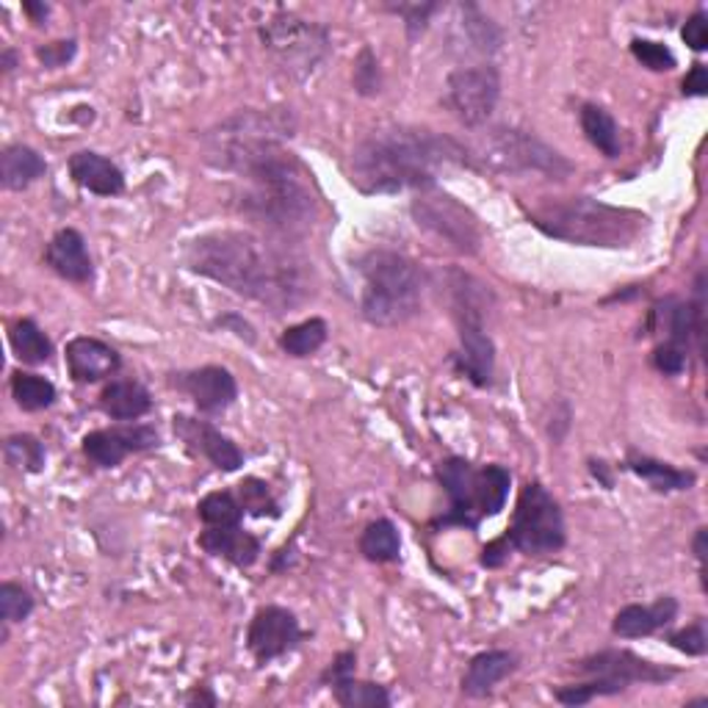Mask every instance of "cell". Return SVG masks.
<instances>
[{"label":"cell","instance_id":"obj_30","mask_svg":"<svg viewBox=\"0 0 708 708\" xmlns=\"http://www.w3.org/2000/svg\"><path fill=\"white\" fill-rule=\"evenodd\" d=\"M509 484H512V473L504 465L479 468V512H482V518H493V515L502 512L509 496Z\"/></svg>","mask_w":708,"mask_h":708},{"label":"cell","instance_id":"obj_2","mask_svg":"<svg viewBox=\"0 0 708 708\" xmlns=\"http://www.w3.org/2000/svg\"><path fill=\"white\" fill-rule=\"evenodd\" d=\"M473 166V155L455 139L413 125L374 130L352 153V184L363 194L435 189L449 166Z\"/></svg>","mask_w":708,"mask_h":708},{"label":"cell","instance_id":"obj_17","mask_svg":"<svg viewBox=\"0 0 708 708\" xmlns=\"http://www.w3.org/2000/svg\"><path fill=\"white\" fill-rule=\"evenodd\" d=\"M64 357L72 379L83 385L108 379L111 374L119 371V366H122L117 349L108 346L106 341H97V338H88V335L72 338V341L67 343Z\"/></svg>","mask_w":708,"mask_h":708},{"label":"cell","instance_id":"obj_16","mask_svg":"<svg viewBox=\"0 0 708 708\" xmlns=\"http://www.w3.org/2000/svg\"><path fill=\"white\" fill-rule=\"evenodd\" d=\"M460 330V352L455 363L462 377L471 379L476 388H487L496 371V343L484 332L482 321H457Z\"/></svg>","mask_w":708,"mask_h":708},{"label":"cell","instance_id":"obj_34","mask_svg":"<svg viewBox=\"0 0 708 708\" xmlns=\"http://www.w3.org/2000/svg\"><path fill=\"white\" fill-rule=\"evenodd\" d=\"M626 689L628 686L620 684V681L601 678V675H590V681H585V684H570V686H562V689H556L554 697L562 703V706H587V703H592L595 697H612V695H620V692H626Z\"/></svg>","mask_w":708,"mask_h":708},{"label":"cell","instance_id":"obj_36","mask_svg":"<svg viewBox=\"0 0 708 708\" xmlns=\"http://www.w3.org/2000/svg\"><path fill=\"white\" fill-rule=\"evenodd\" d=\"M462 34L471 42V48L476 54H496L502 45V34L493 25V20L484 17L476 7H462Z\"/></svg>","mask_w":708,"mask_h":708},{"label":"cell","instance_id":"obj_47","mask_svg":"<svg viewBox=\"0 0 708 708\" xmlns=\"http://www.w3.org/2000/svg\"><path fill=\"white\" fill-rule=\"evenodd\" d=\"M354 664H357L354 650H343V653L335 656V661H332L330 668H327V673L321 675V681H324V684H335V681L349 678V675H354Z\"/></svg>","mask_w":708,"mask_h":708},{"label":"cell","instance_id":"obj_54","mask_svg":"<svg viewBox=\"0 0 708 708\" xmlns=\"http://www.w3.org/2000/svg\"><path fill=\"white\" fill-rule=\"evenodd\" d=\"M0 67H3V72H12L14 67H17V54H14L12 48L3 50V56H0Z\"/></svg>","mask_w":708,"mask_h":708},{"label":"cell","instance_id":"obj_24","mask_svg":"<svg viewBox=\"0 0 708 708\" xmlns=\"http://www.w3.org/2000/svg\"><path fill=\"white\" fill-rule=\"evenodd\" d=\"M101 410L114 421H137L153 410V399L137 379H114L103 388Z\"/></svg>","mask_w":708,"mask_h":708},{"label":"cell","instance_id":"obj_10","mask_svg":"<svg viewBox=\"0 0 708 708\" xmlns=\"http://www.w3.org/2000/svg\"><path fill=\"white\" fill-rule=\"evenodd\" d=\"M437 482L449 496V512L437 520V526H462L476 529L482 512H479V468L465 457H449L437 465Z\"/></svg>","mask_w":708,"mask_h":708},{"label":"cell","instance_id":"obj_15","mask_svg":"<svg viewBox=\"0 0 708 708\" xmlns=\"http://www.w3.org/2000/svg\"><path fill=\"white\" fill-rule=\"evenodd\" d=\"M175 385L191 396V402L197 404L200 413L208 415L225 413L238 399L236 377L222 366H202L194 371L177 374Z\"/></svg>","mask_w":708,"mask_h":708},{"label":"cell","instance_id":"obj_45","mask_svg":"<svg viewBox=\"0 0 708 708\" xmlns=\"http://www.w3.org/2000/svg\"><path fill=\"white\" fill-rule=\"evenodd\" d=\"M75 39L67 42H54V45H45V48H36V59L42 61L45 67L56 70V67H64L67 61H72L75 56Z\"/></svg>","mask_w":708,"mask_h":708},{"label":"cell","instance_id":"obj_18","mask_svg":"<svg viewBox=\"0 0 708 708\" xmlns=\"http://www.w3.org/2000/svg\"><path fill=\"white\" fill-rule=\"evenodd\" d=\"M446 296H449V307L455 321H482L491 316L496 296H493L491 285H484L482 280L473 274L451 269L446 274Z\"/></svg>","mask_w":708,"mask_h":708},{"label":"cell","instance_id":"obj_27","mask_svg":"<svg viewBox=\"0 0 708 708\" xmlns=\"http://www.w3.org/2000/svg\"><path fill=\"white\" fill-rule=\"evenodd\" d=\"M581 130H585V137L590 139L592 148L601 150L606 158H617L620 150H623V142H620V128L614 122L612 114L606 111L603 106H595V103H587L581 106Z\"/></svg>","mask_w":708,"mask_h":708},{"label":"cell","instance_id":"obj_3","mask_svg":"<svg viewBox=\"0 0 708 708\" xmlns=\"http://www.w3.org/2000/svg\"><path fill=\"white\" fill-rule=\"evenodd\" d=\"M529 219L531 225L551 238L606 249L632 247V241H637L639 233L645 231V222H648L639 211L606 205V202L590 200V197L540 202L538 208H531Z\"/></svg>","mask_w":708,"mask_h":708},{"label":"cell","instance_id":"obj_5","mask_svg":"<svg viewBox=\"0 0 708 708\" xmlns=\"http://www.w3.org/2000/svg\"><path fill=\"white\" fill-rule=\"evenodd\" d=\"M476 158H482L484 166L504 172V175H543L551 180H565L573 172V164L543 142L540 137L529 133V130L509 128V125H498L491 128L482 137L476 150Z\"/></svg>","mask_w":708,"mask_h":708},{"label":"cell","instance_id":"obj_49","mask_svg":"<svg viewBox=\"0 0 708 708\" xmlns=\"http://www.w3.org/2000/svg\"><path fill=\"white\" fill-rule=\"evenodd\" d=\"M509 551H512V545H509L507 538L493 540L491 545H484V551H482V565L484 567H502L504 562L509 559Z\"/></svg>","mask_w":708,"mask_h":708},{"label":"cell","instance_id":"obj_7","mask_svg":"<svg viewBox=\"0 0 708 708\" xmlns=\"http://www.w3.org/2000/svg\"><path fill=\"white\" fill-rule=\"evenodd\" d=\"M415 225L421 231L432 233L440 238L446 247H451L460 255H476L482 249V227L479 219L468 211L462 202H457L451 194L442 191H418V197L410 205Z\"/></svg>","mask_w":708,"mask_h":708},{"label":"cell","instance_id":"obj_22","mask_svg":"<svg viewBox=\"0 0 708 708\" xmlns=\"http://www.w3.org/2000/svg\"><path fill=\"white\" fill-rule=\"evenodd\" d=\"M515 670H518V656L512 650H482L468 661V670L462 675V695L487 697Z\"/></svg>","mask_w":708,"mask_h":708},{"label":"cell","instance_id":"obj_38","mask_svg":"<svg viewBox=\"0 0 708 708\" xmlns=\"http://www.w3.org/2000/svg\"><path fill=\"white\" fill-rule=\"evenodd\" d=\"M238 493H241L238 502H241V507L249 515H255V518H266V515L269 518H280V504L266 482H260V479H244L238 484Z\"/></svg>","mask_w":708,"mask_h":708},{"label":"cell","instance_id":"obj_11","mask_svg":"<svg viewBox=\"0 0 708 708\" xmlns=\"http://www.w3.org/2000/svg\"><path fill=\"white\" fill-rule=\"evenodd\" d=\"M302 642L299 620L285 606H260L247 632V648L258 664L291 653Z\"/></svg>","mask_w":708,"mask_h":708},{"label":"cell","instance_id":"obj_44","mask_svg":"<svg viewBox=\"0 0 708 708\" xmlns=\"http://www.w3.org/2000/svg\"><path fill=\"white\" fill-rule=\"evenodd\" d=\"M440 3H413V7H393L396 14H402L404 25H408L410 39H415L418 34H424L426 23L435 12H440Z\"/></svg>","mask_w":708,"mask_h":708},{"label":"cell","instance_id":"obj_4","mask_svg":"<svg viewBox=\"0 0 708 708\" xmlns=\"http://www.w3.org/2000/svg\"><path fill=\"white\" fill-rule=\"evenodd\" d=\"M363 278L361 314L374 327H399L421 314L424 274L408 255L371 249L357 260Z\"/></svg>","mask_w":708,"mask_h":708},{"label":"cell","instance_id":"obj_43","mask_svg":"<svg viewBox=\"0 0 708 708\" xmlns=\"http://www.w3.org/2000/svg\"><path fill=\"white\" fill-rule=\"evenodd\" d=\"M686 352H689V349L678 346V343H661L653 352V366L659 368L661 374H668V377H678L686 368Z\"/></svg>","mask_w":708,"mask_h":708},{"label":"cell","instance_id":"obj_31","mask_svg":"<svg viewBox=\"0 0 708 708\" xmlns=\"http://www.w3.org/2000/svg\"><path fill=\"white\" fill-rule=\"evenodd\" d=\"M332 695L343 708H388L390 695L382 684H371V681H357L354 675L335 681Z\"/></svg>","mask_w":708,"mask_h":708},{"label":"cell","instance_id":"obj_13","mask_svg":"<svg viewBox=\"0 0 708 708\" xmlns=\"http://www.w3.org/2000/svg\"><path fill=\"white\" fill-rule=\"evenodd\" d=\"M155 446H158V432L150 424L97 429L83 437V455L101 468H117L122 465L125 457L150 451Z\"/></svg>","mask_w":708,"mask_h":708},{"label":"cell","instance_id":"obj_39","mask_svg":"<svg viewBox=\"0 0 708 708\" xmlns=\"http://www.w3.org/2000/svg\"><path fill=\"white\" fill-rule=\"evenodd\" d=\"M34 612V598L25 587L14 585V581H3L0 585V617L3 623H23L28 614Z\"/></svg>","mask_w":708,"mask_h":708},{"label":"cell","instance_id":"obj_23","mask_svg":"<svg viewBox=\"0 0 708 708\" xmlns=\"http://www.w3.org/2000/svg\"><path fill=\"white\" fill-rule=\"evenodd\" d=\"M200 548L236 567H252L260 556L258 538H252L241 526H211L200 534Z\"/></svg>","mask_w":708,"mask_h":708},{"label":"cell","instance_id":"obj_35","mask_svg":"<svg viewBox=\"0 0 708 708\" xmlns=\"http://www.w3.org/2000/svg\"><path fill=\"white\" fill-rule=\"evenodd\" d=\"M200 520L208 526H238L241 523L244 507L233 493L216 491L208 493L200 504H197Z\"/></svg>","mask_w":708,"mask_h":708},{"label":"cell","instance_id":"obj_25","mask_svg":"<svg viewBox=\"0 0 708 708\" xmlns=\"http://www.w3.org/2000/svg\"><path fill=\"white\" fill-rule=\"evenodd\" d=\"M45 169H48L45 158L28 144H9L0 155V180H3V189L9 191L28 189L45 175Z\"/></svg>","mask_w":708,"mask_h":708},{"label":"cell","instance_id":"obj_55","mask_svg":"<svg viewBox=\"0 0 708 708\" xmlns=\"http://www.w3.org/2000/svg\"><path fill=\"white\" fill-rule=\"evenodd\" d=\"M590 468H592V473H595V476L601 479L603 484H606V487H612V479H609V473H606V468H603V462H590Z\"/></svg>","mask_w":708,"mask_h":708},{"label":"cell","instance_id":"obj_29","mask_svg":"<svg viewBox=\"0 0 708 708\" xmlns=\"http://www.w3.org/2000/svg\"><path fill=\"white\" fill-rule=\"evenodd\" d=\"M9 341H12L14 354L20 361L28 363V366H39V363H48V357L54 354V346H50V338L39 330V324L31 319L14 321L12 330H9Z\"/></svg>","mask_w":708,"mask_h":708},{"label":"cell","instance_id":"obj_26","mask_svg":"<svg viewBox=\"0 0 708 708\" xmlns=\"http://www.w3.org/2000/svg\"><path fill=\"white\" fill-rule=\"evenodd\" d=\"M626 465L628 471L637 473L639 479H645L656 493L689 491L692 484H695V473L692 471H681V468H673L670 462L653 460V457L637 455V451L628 455Z\"/></svg>","mask_w":708,"mask_h":708},{"label":"cell","instance_id":"obj_20","mask_svg":"<svg viewBox=\"0 0 708 708\" xmlns=\"http://www.w3.org/2000/svg\"><path fill=\"white\" fill-rule=\"evenodd\" d=\"M675 617H678V601L673 595H664L659 601L648 603V606L632 603V606L620 609L612 623V632L623 639L650 637V634L668 628Z\"/></svg>","mask_w":708,"mask_h":708},{"label":"cell","instance_id":"obj_52","mask_svg":"<svg viewBox=\"0 0 708 708\" xmlns=\"http://www.w3.org/2000/svg\"><path fill=\"white\" fill-rule=\"evenodd\" d=\"M23 9L31 14V20H34V23H45V17H48V12H50L45 3H31V0L28 3H23Z\"/></svg>","mask_w":708,"mask_h":708},{"label":"cell","instance_id":"obj_46","mask_svg":"<svg viewBox=\"0 0 708 708\" xmlns=\"http://www.w3.org/2000/svg\"><path fill=\"white\" fill-rule=\"evenodd\" d=\"M681 36H684V42L689 45L692 50H706L708 48V17L706 12H695L689 20H686L684 31H681Z\"/></svg>","mask_w":708,"mask_h":708},{"label":"cell","instance_id":"obj_33","mask_svg":"<svg viewBox=\"0 0 708 708\" xmlns=\"http://www.w3.org/2000/svg\"><path fill=\"white\" fill-rule=\"evenodd\" d=\"M12 396L25 413H39L56 402V385L39 374L17 371L12 377Z\"/></svg>","mask_w":708,"mask_h":708},{"label":"cell","instance_id":"obj_51","mask_svg":"<svg viewBox=\"0 0 708 708\" xmlns=\"http://www.w3.org/2000/svg\"><path fill=\"white\" fill-rule=\"evenodd\" d=\"M186 703H191V706H216V697L208 692V686H197V689L186 697Z\"/></svg>","mask_w":708,"mask_h":708},{"label":"cell","instance_id":"obj_28","mask_svg":"<svg viewBox=\"0 0 708 708\" xmlns=\"http://www.w3.org/2000/svg\"><path fill=\"white\" fill-rule=\"evenodd\" d=\"M361 554L368 562H377V565L399 559V554H402V538H399V529L393 526V520L379 518L366 526L361 538Z\"/></svg>","mask_w":708,"mask_h":708},{"label":"cell","instance_id":"obj_37","mask_svg":"<svg viewBox=\"0 0 708 708\" xmlns=\"http://www.w3.org/2000/svg\"><path fill=\"white\" fill-rule=\"evenodd\" d=\"M7 462L23 473H39L45 468V446L34 435H12L3 446Z\"/></svg>","mask_w":708,"mask_h":708},{"label":"cell","instance_id":"obj_41","mask_svg":"<svg viewBox=\"0 0 708 708\" xmlns=\"http://www.w3.org/2000/svg\"><path fill=\"white\" fill-rule=\"evenodd\" d=\"M632 54L634 59L639 61L642 67L653 72H670L675 67V56L668 45H661V42L653 39H634L632 42Z\"/></svg>","mask_w":708,"mask_h":708},{"label":"cell","instance_id":"obj_6","mask_svg":"<svg viewBox=\"0 0 708 708\" xmlns=\"http://www.w3.org/2000/svg\"><path fill=\"white\" fill-rule=\"evenodd\" d=\"M507 540L512 551L529 556L554 554L565 545V515L559 502L540 482H529L520 491Z\"/></svg>","mask_w":708,"mask_h":708},{"label":"cell","instance_id":"obj_53","mask_svg":"<svg viewBox=\"0 0 708 708\" xmlns=\"http://www.w3.org/2000/svg\"><path fill=\"white\" fill-rule=\"evenodd\" d=\"M706 534L708 531L706 529H697V534H695V543H692V548H695V556H697V562H706Z\"/></svg>","mask_w":708,"mask_h":708},{"label":"cell","instance_id":"obj_32","mask_svg":"<svg viewBox=\"0 0 708 708\" xmlns=\"http://www.w3.org/2000/svg\"><path fill=\"white\" fill-rule=\"evenodd\" d=\"M327 335H330V327H327L324 319H307L302 324L288 327L280 335V349L291 357H310V354L324 346Z\"/></svg>","mask_w":708,"mask_h":708},{"label":"cell","instance_id":"obj_40","mask_svg":"<svg viewBox=\"0 0 708 708\" xmlns=\"http://www.w3.org/2000/svg\"><path fill=\"white\" fill-rule=\"evenodd\" d=\"M354 88L357 95L374 97L382 88V75H379V61L371 48H363L361 56L354 59Z\"/></svg>","mask_w":708,"mask_h":708},{"label":"cell","instance_id":"obj_14","mask_svg":"<svg viewBox=\"0 0 708 708\" xmlns=\"http://www.w3.org/2000/svg\"><path fill=\"white\" fill-rule=\"evenodd\" d=\"M172 426H175V435L186 442V449L205 457L219 471L233 473L244 465L241 449L208 421L191 418V415H175Z\"/></svg>","mask_w":708,"mask_h":708},{"label":"cell","instance_id":"obj_48","mask_svg":"<svg viewBox=\"0 0 708 708\" xmlns=\"http://www.w3.org/2000/svg\"><path fill=\"white\" fill-rule=\"evenodd\" d=\"M684 95L703 97L708 95V70L706 64H695L684 78Z\"/></svg>","mask_w":708,"mask_h":708},{"label":"cell","instance_id":"obj_42","mask_svg":"<svg viewBox=\"0 0 708 708\" xmlns=\"http://www.w3.org/2000/svg\"><path fill=\"white\" fill-rule=\"evenodd\" d=\"M670 645L675 650L686 656H703L708 650V634H706V620H697L692 626L681 628V632L670 634Z\"/></svg>","mask_w":708,"mask_h":708},{"label":"cell","instance_id":"obj_1","mask_svg":"<svg viewBox=\"0 0 708 708\" xmlns=\"http://www.w3.org/2000/svg\"><path fill=\"white\" fill-rule=\"evenodd\" d=\"M184 258L194 274L225 285L278 316L302 307L316 291L314 263L285 238L252 231H213L197 236Z\"/></svg>","mask_w":708,"mask_h":708},{"label":"cell","instance_id":"obj_19","mask_svg":"<svg viewBox=\"0 0 708 708\" xmlns=\"http://www.w3.org/2000/svg\"><path fill=\"white\" fill-rule=\"evenodd\" d=\"M45 260H48V266L59 278L70 280V283L83 285L95 274L92 255H88L86 249V238H83L75 227H64V231H59L50 238Z\"/></svg>","mask_w":708,"mask_h":708},{"label":"cell","instance_id":"obj_50","mask_svg":"<svg viewBox=\"0 0 708 708\" xmlns=\"http://www.w3.org/2000/svg\"><path fill=\"white\" fill-rule=\"evenodd\" d=\"M216 324H219V327H225V330H231L233 335H238V338H241V341L255 343V330H252V324H249V321H244L241 316H238V314L219 316Z\"/></svg>","mask_w":708,"mask_h":708},{"label":"cell","instance_id":"obj_21","mask_svg":"<svg viewBox=\"0 0 708 708\" xmlns=\"http://www.w3.org/2000/svg\"><path fill=\"white\" fill-rule=\"evenodd\" d=\"M70 177L81 189L97 197H117L125 191V175L111 158L92 150H81L70 158Z\"/></svg>","mask_w":708,"mask_h":708},{"label":"cell","instance_id":"obj_9","mask_svg":"<svg viewBox=\"0 0 708 708\" xmlns=\"http://www.w3.org/2000/svg\"><path fill=\"white\" fill-rule=\"evenodd\" d=\"M502 97V78L491 64L457 67L446 78L442 106L465 128H482L493 117Z\"/></svg>","mask_w":708,"mask_h":708},{"label":"cell","instance_id":"obj_12","mask_svg":"<svg viewBox=\"0 0 708 708\" xmlns=\"http://www.w3.org/2000/svg\"><path fill=\"white\" fill-rule=\"evenodd\" d=\"M581 675H601V678L620 681V684H668L678 675V670L661 668L653 661L642 659V656L632 653V650H601L587 659L579 661Z\"/></svg>","mask_w":708,"mask_h":708},{"label":"cell","instance_id":"obj_8","mask_svg":"<svg viewBox=\"0 0 708 708\" xmlns=\"http://www.w3.org/2000/svg\"><path fill=\"white\" fill-rule=\"evenodd\" d=\"M260 39L266 50H272L280 67L294 78L310 75L327 56V45H330L321 25L305 23L291 14L269 20L266 28H260Z\"/></svg>","mask_w":708,"mask_h":708}]
</instances>
